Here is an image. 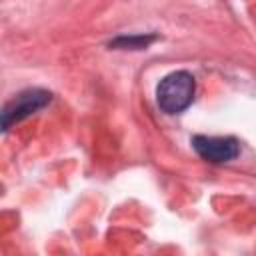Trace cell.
<instances>
[{
    "label": "cell",
    "instance_id": "7a4b0ae2",
    "mask_svg": "<svg viewBox=\"0 0 256 256\" xmlns=\"http://www.w3.org/2000/svg\"><path fill=\"white\" fill-rule=\"evenodd\" d=\"M50 100H52V94L48 90H42V88H30V90L20 92L2 110V130L4 132L10 130L12 124H16V122L28 118L30 114L38 112Z\"/></svg>",
    "mask_w": 256,
    "mask_h": 256
},
{
    "label": "cell",
    "instance_id": "277c9868",
    "mask_svg": "<svg viewBox=\"0 0 256 256\" xmlns=\"http://www.w3.org/2000/svg\"><path fill=\"white\" fill-rule=\"evenodd\" d=\"M156 40H158L156 34H132V36H118L110 40L108 46L114 50H144Z\"/></svg>",
    "mask_w": 256,
    "mask_h": 256
},
{
    "label": "cell",
    "instance_id": "3957f363",
    "mask_svg": "<svg viewBox=\"0 0 256 256\" xmlns=\"http://www.w3.org/2000/svg\"><path fill=\"white\" fill-rule=\"evenodd\" d=\"M192 148L202 160L214 164L230 162L240 154V144L232 136H194Z\"/></svg>",
    "mask_w": 256,
    "mask_h": 256
},
{
    "label": "cell",
    "instance_id": "6da1fadb",
    "mask_svg": "<svg viewBox=\"0 0 256 256\" xmlns=\"http://www.w3.org/2000/svg\"><path fill=\"white\" fill-rule=\"evenodd\" d=\"M196 92V82L194 76L186 70H176L164 76L156 88V102L158 108L166 114H180L184 112Z\"/></svg>",
    "mask_w": 256,
    "mask_h": 256
}]
</instances>
